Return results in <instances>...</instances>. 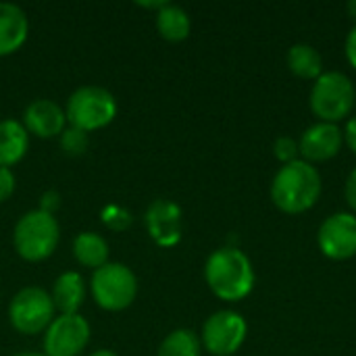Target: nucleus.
<instances>
[{
    "label": "nucleus",
    "mask_w": 356,
    "mask_h": 356,
    "mask_svg": "<svg viewBox=\"0 0 356 356\" xmlns=\"http://www.w3.org/2000/svg\"><path fill=\"white\" fill-rule=\"evenodd\" d=\"M58 207H60V196H58V192L48 190V192H44V194H42V198H40V211L54 215Z\"/></svg>",
    "instance_id": "nucleus-25"
},
{
    "label": "nucleus",
    "mask_w": 356,
    "mask_h": 356,
    "mask_svg": "<svg viewBox=\"0 0 356 356\" xmlns=\"http://www.w3.org/2000/svg\"><path fill=\"white\" fill-rule=\"evenodd\" d=\"M29 33V19L25 10L13 2H0V56L17 52Z\"/></svg>",
    "instance_id": "nucleus-14"
},
{
    "label": "nucleus",
    "mask_w": 356,
    "mask_h": 356,
    "mask_svg": "<svg viewBox=\"0 0 356 356\" xmlns=\"http://www.w3.org/2000/svg\"><path fill=\"white\" fill-rule=\"evenodd\" d=\"M58 144H60V150L67 156H81V154H86L90 140H88V134L86 131L67 125L65 131L58 136Z\"/></svg>",
    "instance_id": "nucleus-21"
},
{
    "label": "nucleus",
    "mask_w": 356,
    "mask_h": 356,
    "mask_svg": "<svg viewBox=\"0 0 356 356\" xmlns=\"http://www.w3.org/2000/svg\"><path fill=\"white\" fill-rule=\"evenodd\" d=\"M344 144L350 148V152L356 156V115H353L348 121H346V127H344Z\"/></svg>",
    "instance_id": "nucleus-27"
},
{
    "label": "nucleus",
    "mask_w": 356,
    "mask_h": 356,
    "mask_svg": "<svg viewBox=\"0 0 356 356\" xmlns=\"http://www.w3.org/2000/svg\"><path fill=\"white\" fill-rule=\"evenodd\" d=\"M344 198L348 202V207L356 213V167L350 171L348 179H346V186H344Z\"/></svg>",
    "instance_id": "nucleus-26"
},
{
    "label": "nucleus",
    "mask_w": 356,
    "mask_h": 356,
    "mask_svg": "<svg viewBox=\"0 0 356 356\" xmlns=\"http://www.w3.org/2000/svg\"><path fill=\"white\" fill-rule=\"evenodd\" d=\"M204 280L219 300L240 302L252 292L257 277L250 259L240 248L223 246L207 259Z\"/></svg>",
    "instance_id": "nucleus-1"
},
{
    "label": "nucleus",
    "mask_w": 356,
    "mask_h": 356,
    "mask_svg": "<svg viewBox=\"0 0 356 356\" xmlns=\"http://www.w3.org/2000/svg\"><path fill=\"white\" fill-rule=\"evenodd\" d=\"M65 115L71 127L90 134L113 123L117 117V100L106 88L81 86L69 96Z\"/></svg>",
    "instance_id": "nucleus-5"
},
{
    "label": "nucleus",
    "mask_w": 356,
    "mask_h": 356,
    "mask_svg": "<svg viewBox=\"0 0 356 356\" xmlns=\"http://www.w3.org/2000/svg\"><path fill=\"white\" fill-rule=\"evenodd\" d=\"M273 156L282 163H294L300 159V148H298V140L290 138V136H282L273 142Z\"/></svg>",
    "instance_id": "nucleus-23"
},
{
    "label": "nucleus",
    "mask_w": 356,
    "mask_h": 356,
    "mask_svg": "<svg viewBox=\"0 0 356 356\" xmlns=\"http://www.w3.org/2000/svg\"><path fill=\"white\" fill-rule=\"evenodd\" d=\"M348 15L356 21V0H350V2H348Z\"/></svg>",
    "instance_id": "nucleus-31"
},
{
    "label": "nucleus",
    "mask_w": 356,
    "mask_h": 356,
    "mask_svg": "<svg viewBox=\"0 0 356 356\" xmlns=\"http://www.w3.org/2000/svg\"><path fill=\"white\" fill-rule=\"evenodd\" d=\"M323 184L315 165L298 159L282 165L271 181L273 204L288 215H300L313 209L321 196Z\"/></svg>",
    "instance_id": "nucleus-2"
},
{
    "label": "nucleus",
    "mask_w": 356,
    "mask_h": 356,
    "mask_svg": "<svg viewBox=\"0 0 356 356\" xmlns=\"http://www.w3.org/2000/svg\"><path fill=\"white\" fill-rule=\"evenodd\" d=\"M54 305L50 292L38 286H27L19 290L8 305V321L15 332L23 336L44 334L54 319Z\"/></svg>",
    "instance_id": "nucleus-7"
},
{
    "label": "nucleus",
    "mask_w": 356,
    "mask_h": 356,
    "mask_svg": "<svg viewBox=\"0 0 356 356\" xmlns=\"http://www.w3.org/2000/svg\"><path fill=\"white\" fill-rule=\"evenodd\" d=\"M29 148V134L17 119L0 121V167L17 165Z\"/></svg>",
    "instance_id": "nucleus-16"
},
{
    "label": "nucleus",
    "mask_w": 356,
    "mask_h": 356,
    "mask_svg": "<svg viewBox=\"0 0 356 356\" xmlns=\"http://www.w3.org/2000/svg\"><path fill=\"white\" fill-rule=\"evenodd\" d=\"M90 292L100 309L111 313L125 311L138 296V277L123 263H106L94 271Z\"/></svg>",
    "instance_id": "nucleus-6"
},
{
    "label": "nucleus",
    "mask_w": 356,
    "mask_h": 356,
    "mask_svg": "<svg viewBox=\"0 0 356 356\" xmlns=\"http://www.w3.org/2000/svg\"><path fill=\"white\" fill-rule=\"evenodd\" d=\"M88 356H119L117 353H113V350H108V348H100V350H94L92 355Z\"/></svg>",
    "instance_id": "nucleus-30"
},
{
    "label": "nucleus",
    "mask_w": 356,
    "mask_h": 356,
    "mask_svg": "<svg viewBox=\"0 0 356 356\" xmlns=\"http://www.w3.org/2000/svg\"><path fill=\"white\" fill-rule=\"evenodd\" d=\"M23 127L27 134H33L35 138H56L67 127V115L65 111L48 98H38L27 104L23 113Z\"/></svg>",
    "instance_id": "nucleus-13"
},
{
    "label": "nucleus",
    "mask_w": 356,
    "mask_h": 356,
    "mask_svg": "<svg viewBox=\"0 0 356 356\" xmlns=\"http://www.w3.org/2000/svg\"><path fill=\"white\" fill-rule=\"evenodd\" d=\"M13 356H46L44 353H19V355H13Z\"/></svg>",
    "instance_id": "nucleus-32"
},
{
    "label": "nucleus",
    "mask_w": 356,
    "mask_h": 356,
    "mask_svg": "<svg viewBox=\"0 0 356 356\" xmlns=\"http://www.w3.org/2000/svg\"><path fill=\"white\" fill-rule=\"evenodd\" d=\"M286 63H288V69L300 79L317 81L325 73L323 58L319 50L311 44H294L286 54Z\"/></svg>",
    "instance_id": "nucleus-18"
},
{
    "label": "nucleus",
    "mask_w": 356,
    "mask_h": 356,
    "mask_svg": "<svg viewBox=\"0 0 356 356\" xmlns=\"http://www.w3.org/2000/svg\"><path fill=\"white\" fill-rule=\"evenodd\" d=\"M246 334H248V325L240 313L217 311L204 321L200 344L213 356H232L242 348Z\"/></svg>",
    "instance_id": "nucleus-8"
},
{
    "label": "nucleus",
    "mask_w": 356,
    "mask_h": 356,
    "mask_svg": "<svg viewBox=\"0 0 356 356\" xmlns=\"http://www.w3.org/2000/svg\"><path fill=\"white\" fill-rule=\"evenodd\" d=\"M90 323L86 317L58 315L44 332V355L46 356H79L90 342Z\"/></svg>",
    "instance_id": "nucleus-9"
},
{
    "label": "nucleus",
    "mask_w": 356,
    "mask_h": 356,
    "mask_svg": "<svg viewBox=\"0 0 356 356\" xmlns=\"http://www.w3.org/2000/svg\"><path fill=\"white\" fill-rule=\"evenodd\" d=\"M17 188V177L13 173V169L8 167H0V202H6Z\"/></svg>",
    "instance_id": "nucleus-24"
},
{
    "label": "nucleus",
    "mask_w": 356,
    "mask_h": 356,
    "mask_svg": "<svg viewBox=\"0 0 356 356\" xmlns=\"http://www.w3.org/2000/svg\"><path fill=\"white\" fill-rule=\"evenodd\" d=\"M356 90L353 79L340 71H325L311 90V111L323 123H340L355 108Z\"/></svg>",
    "instance_id": "nucleus-4"
},
{
    "label": "nucleus",
    "mask_w": 356,
    "mask_h": 356,
    "mask_svg": "<svg viewBox=\"0 0 356 356\" xmlns=\"http://www.w3.org/2000/svg\"><path fill=\"white\" fill-rule=\"evenodd\" d=\"M342 144H344V134L340 125L319 121L309 129H305V134L300 136L298 140L300 159L311 165L325 163L342 150Z\"/></svg>",
    "instance_id": "nucleus-12"
},
{
    "label": "nucleus",
    "mask_w": 356,
    "mask_h": 356,
    "mask_svg": "<svg viewBox=\"0 0 356 356\" xmlns=\"http://www.w3.org/2000/svg\"><path fill=\"white\" fill-rule=\"evenodd\" d=\"M144 225L152 242L161 248H173L181 242L184 215L179 204L159 198L144 213Z\"/></svg>",
    "instance_id": "nucleus-11"
},
{
    "label": "nucleus",
    "mask_w": 356,
    "mask_h": 356,
    "mask_svg": "<svg viewBox=\"0 0 356 356\" xmlns=\"http://www.w3.org/2000/svg\"><path fill=\"white\" fill-rule=\"evenodd\" d=\"M202 344L192 330H173L159 346L156 356H200Z\"/></svg>",
    "instance_id": "nucleus-20"
},
{
    "label": "nucleus",
    "mask_w": 356,
    "mask_h": 356,
    "mask_svg": "<svg viewBox=\"0 0 356 356\" xmlns=\"http://www.w3.org/2000/svg\"><path fill=\"white\" fill-rule=\"evenodd\" d=\"M86 282L77 271L60 273L52 284V305L60 315H77L86 302Z\"/></svg>",
    "instance_id": "nucleus-15"
},
{
    "label": "nucleus",
    "mask_w": 356,
    "mask_h": 356,
    "mask_svg": "<svg viewBox=\"0 0 356 356\" xmlns=\"http://www.w3.org/2000/svg\"><path fill=\"white\" fill-rule=\"evenodd\" d=\"M317 244L323 257L332 261H348L356 254V215L334 213L317 234Z\"/></svg>",
    "instance_id": "nucleus-10"
},
{
    "label": "nucleus",
    "mask_w": 356,
    "mask_h": 356,
    "mask_svg": "<svg viewBox=\"0 0 356 356\" xmlns=\"http://www.w3.org/2000/svg\"><path fill=\"white\" fill-rule=\"evenodd\" d=\"M344 50H346L348 63L356 69V25L350 29V33L346 35V46H344Z\"/></svg>",
    "instance_id": "nucleus-28"
},
{
    "label": "nucleus",
    "mask_w": 356,
    "mask_h": 356,
    "mask_svg": "<svg viewBox=\"0 0 356 356\" xmlns=\"http://www.w3.org/2000/svg\"><path fill=\"white\" fill-rule=\"evenodd\" d=\"M167 4H169L167 0H156V2H144V0H140V2H138V6H142V8H150V10H156V13H159L163 6H167Z\"/></svg>",
    "instance_id": "nucleus-29"
},
{
    "label": "nucleus",
    "mask_w": 356,
    "mask_h": 356,
    "mask_svg": "<svg viewBox=\"0 0 356 356\" xmlns=\"http://www.w3.org/2000/svg\"><path fill=\"white\" fill-rule=\"evenodd\" d=\"M100 219L113 232H127L131 227V223H134L131 213L127 209L119 207V204H106L100 211Z\"/></svg>",
    "instance_id": "nucleus-22"
},
{
    "label": "nucleus",
    "mask_w": 356,
    "mask_h": 356,
    "mask_svg": "<svg viewBox=\"0 0 356 356\" xmlns=\"http://www.w3.org/2000/svg\"><path fill=\"white\" fill-rule=\"evenodd\" d=\"M108 244L96 232H81L73 240V257L81 267L100 269L108 263Z\"/></svg>",
    "instance_id": "nucleus-17"
},
{
    "label": "nucleus",
    "mask_w": 356,
    "mask_h": 356,
    "mask_svg": "<svg viewBox=\"0 0 356 356\" xmlns=\"http://www.w3.org/2000/svg\"><path fill=\"white\" fill-rule=\"evenodd\" d=\"M60 242V227L54 215L40 209L27 211L13 229V246L27 263H42L50 259Z\"/></svg>",
    "instance_id": "nucleus-3"
},
{
    "label": "nucleus",
    "mask_w": 356,
    "mask_h": 356,
    "mask_svg": "<svg viewBox=\"0 0 356 356\" xmlns=\"http://www.w3.org/2000/svg\"><path fill=\"white\" fill-rule=\"evenodd\" d=\"M190 29H192L190 15L181 6L169 2L156 13V31L163 40L184 42L190 35Z\"/></svg>",
    "instance_id": "nucleus-19"
}]
</instances>
